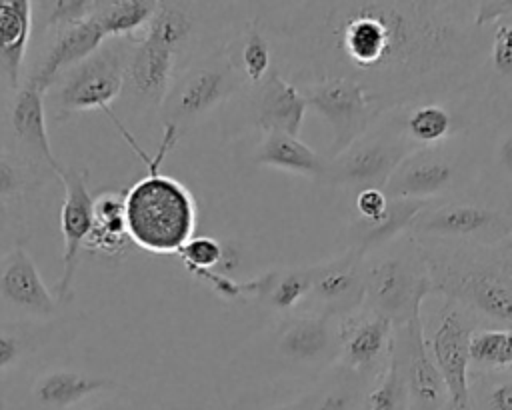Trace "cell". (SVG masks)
I'll use <instances>...</instances> for the list:
<instances>
[{
  "label": "cell",
  "mask_w": 512,
  "mask_h": 410,
  "mask_svg": "<svg viewBox=\"0 0 512 410\" xmlns=\"http://www.w3.org/2000/svg\"><path fill=\"white\" fill-rule=\"evenodd\" d=\"M294 86L360 84L380 112L468 96L490 42L476 2H250Z\"/></svg>",
  "instance_id": "cell-1"
},
{
  "label": "cell",
  "mask_w": 512,
  "mask_h": 410,
  "mask_svg": "<svg viewBox=\"0 0 512 410\" xmlns=\"http://www.w3.org/2000/svg\"><path fill=\"white\" fill-rule=\"evenodd\" d=\"M432 294L454 300L478 328H512V236L490 244H420Z\"/></svg>",
  "instance_id": "cell-2"
},
{
  "label": "cell",
  "mask_w": 512,
  "mask_h": 410,
  "mask_svg": "<svg viewBox=\"0 0 512 410\" xmlns=\"http://www.w3.org/2000/svg\"><path fill=\"white\" fill-rule=\"evenodd\" d=\"M128 144L144 160L148 174L124 190V220L128 240L152 254H178L180 248L194 238L196 228V202L190 190L162 174L160 162L178 138L174 132L164 130L160 150L148 158L124 126L118 128Z\"/></svg>",
  "instance_id": "cell-3"
},
{
  "label": "cell",
  "mask_w": 512,
  "mask_h": 410,
  "mask_svg": "<svg viewBox=\"0 0 512 410\" xmlns=\"http://www.w3.org/2000/svg\"><path fill=\"white\" fill-rule=\"evenodd\" d=\"M340 320L316 312H292L272 318L246 346V366L262 368L270 376L312 378L338 360Z\"/></svg>",
  "instance_id": "cell-4"
},
{
  "label": "cell",
  "mask_w": 512,
  "mask_h": 410,
  "mask_svg": "<svg viewBox=\"0 0 512 410\" xmlns=\"http://www.w3.org/2000/svg\"><path fill=\"white\" fill-rule=\"evenodd\" d=\"M364 304L386 316L394 328L422 318V304L432 294L430 268L422 246L408 234L362 256Z\"/></svg>",
  "instance_id": "cell-5"
},
{
  "label": "cell",
  "mask_w": 512,
  "mask_h": 410,
  "mask_svg": "<svg viewBox=\"0 0 512 410\" xmlns=\"http://www.w3.org/2000/svg\"><path fill=\"white\" fill-rule=\"evenodd\" d=\"M418 244H490L512 236V200L474 186L428 202L408 232Z\"/></svg>",
  "instance_id": "cell-6"
},
{
  "label": "cell",
  "mask_w": 512,
  "mask_h": 410,
  "mask_svg": "<svg viewBox=\"0 0 512 410\" xmlns=\"http://www.w3.org/2000/svg\"><path fill=\"white\" fill-rule=\"evenodd\" d=\"M246 86L236 68L228 42L190 60L172 80L160 106L164 130L180 140L218 108H224Z\"/></svg>",
  "instance_id": "cell-7"
},
{
  "label": "cell",
  "mask_w": 512,
  "mask_h": 410,
  "mask_svg": "<svg viewBox=\"0 0 512 410\" xmlns=\"http://www.w3.org/2000/svg\"><path fill=\"white\" fill-rule=\"evenodd\" d=\"M476 132L408 154L382 188L390 198L436 202L476 186Z\"/></svg>",
  "instance_id": "cell-8"
},
{
  "label": "cell",
  "mask_w": 512,
  "mask_h": 410,
  "mask_svg": "<svg viewBox=\"0 0 512 410\" xmlns=\"http://www.w3.org/2000/svg\"><path fill=\"white\" fill-rule=\"evenodd\" d=\"M130 46L128 38H108L90 56L58 74L44 92L46 114L60 122L92 108L108 112V104L122 94Z\"/></svg>",
  "instance_id": "cell-9"
},
{
  "label": "cell",
  "mask_w": 512,
  "mask_h": 410,
  "mask_svg": "<svg viewBox=\"0 0 512 410\" xmlns=\"http://www.w3.org/2000/svg\"><path fill=\"white\" fill-rule=\"evenodd\" d=\"M408 154H412V148L382 112L348 148L326 158V168L318 184L350 196L364 188H384L396 166Z\"/></svg>",
  "instance_id": "cell-10"
},
{
  "label": "cell",
  "mask_w": 512,
  "mask_h": 410,
  "mask_svg": "<svg viewBox=\"0 0 512 410\" xmlns=\"http://www.w3.org/2000/svg\"><path fill=\"white\" fill-rule=\"evenodd\" d=\"M478 22L490 26V42L468 98L484 128L512 116V0H478Z\"/></svg>",
  "instance_id": "cell-11"
},
{
  "label": "cell",
  "mask_w": 512,
  "mask_h": 410,
  "mask_svg": "<svg viewBox=\"0 0 512 410\" xmlns=\"http://www.w3.org/2000/svg\"><path fill=\"white\" fill-rule=\"evenodd\" d=\"M306 112L308 104L300 88L272 68L262 82L244 86L224 106V130L230 134L280 130L300 138Z\"/></svg>",
  "instance_id": "cell-12"
},
{
  "label": "cell",
  "mask_w": 512,
  "mask_h": 410,
  "mask_svg": "<svg viewBox=\"0 0 512 410\" xmlns=\"http://www.w3.org/2000/svg\"><path fill=\"white\" fill-rule=\"evenodd\" d=\"M8 98L0 116V152L40 170L48 178H60L64 166L52 152L44 92L28 78L16 90H4Z\"/></svg>",
  "instance_id": "cell-13"
},
{
  "label": "cell",
  "mask_w": 512,
  "mask_h": 410,
  "mask_svg": "<svg viewBox=\"0 0 512 410\" xmlns=\"http://www.w3.org/2000/svg\"><path fill=\"white\" fill-rule=\"evenodd\" d=\"M434 328L426 338L428 354L438 368L452 410H472L470 406V338L478 328L474 318L454 300L442 298Z\"/></svg>",
  "instance_id": "cell-14"
},
{
  "label": "cell",
  "mask_w": 512,
  "mask_h": 410,
  "mask_svg": "<svg viewBox=\"0 0 512 410\" xmlns=\"http://www.w3.org/2000/svg\"><path fill=\"white\" fill-rule=\"evenodd\" d=\"M300 92L314 112H318L332 130V150L336 156L362 136L382 114L370 94L346 78H324L300 86Z\"/></svg>",
  "instance_id": "cell-15"
},
{
  "label": "cell",
  "mask_w": 512,
  "mask_h": 410,
  "mask_svg": "<svg viewBox=\"0 0 512 410\" xmlns=\"http://www.w3.org/2000/svg\"><path fill=\"white\" fill-rule=\"evenodd\" d=\"M350 198L352 210L344 230V244L346 250H354L360 256L406 234L414 216L428 204L390 198L382 188H364Z\"/></svg>",
  "instance_id": "cell-16"
},
{
  "label": "cell",
  "mask_w": 512,
  "mask_h": 410,
  "mask_svg": "<svg viewBox=\"0 0 512 410\" xmlns=\"http://www.w3.org/2000/svg\"><path fill=\"white\" fill-rule=\"evenodd\" d=\"M62 306L46 288L30 252L16 244L0 254V316L58 322Z\"/></svg>",
  "instance_id": "cell-17"
},
{
  "label": "cell",
  "mask_w": 512,
  "mask_h": 410,
  "mask_svg": "<svg viewBox=\"0 0 512 410\" xmlns=\"http://www.w3.org/2000/svg\"><path fill=\"white\" fill-rule=\"evenodd\" d=\"M412 152L446 144L476 132L478 122L468 96L458 100H428L384 112Z\"/></svg>",
  "instance_id": "cell-18"
},
{
  "label": "cell",
  "mask_w": 512,
  "mask_h": 410,
  "mask_svg": "<svg viewBox=\"0 0 512 410\" xmlns=\"http://www.w3.org/2000/svg\"><path fill=\"white\" fill-rule=\"evenodd\" d=\"M396 328L380 312L362 304L340 320V346L336 364L374 382L394 352Z\"/></svg>",
  "instance_id": "cell-19"
},
{
  "label": "cell",
  "mask_w": 512,
  "mask_h": 410,
  "mask_svg": "<svg viewBox=\"0 0 512 410\" xmlns=\"http://www.w3.org/2000/svg\"><path fill=\"white\" fill-rule=\"evenodd\" d=\"M58 180L64 186V202L60 210V230L64 238V270L54 286V298L60 304H66L72 300V284L78 270L80 250L84 248L94 224V196L88 188L86 170L64 168Z\"/></svg>",
  "instance_id": "cell-20"
},
{
  "label": "cell",
  "mask_w": 512,
  "mask_h": 410,
  "mask_svg": "<svg viewBox=\"0 0 512 410\" xmlns=\"http://www.w3.org/2000/svg\"><path fill=\"white\" fill-rule=\"evenodd\" d=\"M362 304V256L354 250H344L332 260L312 264L310 292L298 312H316L342 320Z\"/></svg>",
  "instance_id": "cell-21"
},
{
  "label": "cell",
  "mask_w": 512,
  "mask_h": 410,
  "mask_svg": "<svg viewBox=\"0 0 512 410\" xmlns=\"http://www.w3.org/2000/svg\"><path fill=\"white\" fill-rule=\"evenodd\" d=\"M394 354L402 370L408 410H446L450 406L448 392L428 354L422 318L396 328Z\"/></svg>",
  "instance_id": "cell-22"
},
{
  "label": "cell",
  "mask_w": 512,
  "mask_h": 410,
  "mask_svg": "<svg viewBox=\"0 0 512 410\" xmlns=\"http://www.w3.org/2000/svg\"><path fill=\"white\" fill-rule=\"evenodd\" d=\"M184 66L176 52L146 38L132 40L122 92L140 112L160 110L174 76Z\"/></svg>",
  "instance_id": "cell-23"
},
{
  "label": "cell",
  "mask_w": 512,
  "mask_h": 410,
  "mask_svg": "<svg viewBox=\"0 0 512 410\" xmlns=\"http://www.w3.org/2000/svg\"><path fill=\"white\" fill-rule=\"evenodd\" d=\"M104 40L108 38L92 14L72 26L52 32L42 62L36 66L34 74L28 76V80L46 92L58 74L90 56Z\"/></svg>",
  "instance_id": "cell-24"
},
{
  "label": "cell",
  "mask_w": 512,
  "mask_h": 410,
  "mask_svg": "<svg viewBox=\"0 0 512 410\" xmlns=\"http://www.w3.org/2000/svg\"><path fill=\"white\" fill-rule=\"evenodd\" d=\"M64 338L58 322H30L0 316V380L40 360Z\"/></svg>",
  "instance_id": "cell-25"
},
{
  "label": "cell",
  "mask_w": 512,
  "mask_h": 410,
  "mask_svg": "<svg viewBox=\"0 0 512 410\" xmlns=\"http://www.w3.org/2000/svg\"><path fill=\"white\" fill-rule=\"evenodd\" d=\"M476 162V186L512 200V116L476 130Z\"/></svg>",
  "instance_id": "cell-26"
},
{
  "label": "cell",
  "mask_w": 512,
  "mask_h": 410,
  "mask_svg": "<svg viewBox=\"0 0 512 410\" xmlns=\"http://www.w3.org/2000/svg\"><path fill=\"white\" fill-rule=\"evenodd\" d=\"M116 388L118 382L106 376H96L74 368H52L34 378L30 396L34 404L44 410H66L94 394Z\"/></svg>",
  "instance_id": "cell-27"
},
{
  "label": "cell",
  "mask_w": 512,
  "mask_h": 410,
  "mask_svg": "<svg viewBox=\"0 0 512 410\" xmlns=\"http://www.w3.org/2000/svg\"><path fill=\"white\" fill-rule=\"evenodd\" d=\"M32 10L28 0H0V82L4 90L22 84V66L32 38Z\"/></svg>",
  "instance_id": "cell-28"
},
{
  "label": "cell",
  "mask_w": 512,
  "mask_h": 410,
  "mask_svg": "<svg viewBox=\"0 0 512 410\" xmlns=\"http://www.w3.org/2000/svg\"><path fill=\"white\" fill-rule=\"evenodd\" d=\"M252 162L256 166L288 170L314 182H320L326 168V156L312 150L298 136H290L280 130L262 134L260 142L252 150Z\"/></svg>",
  "instance_id": "cell-29"
},
{
  "label": "cell",
  "mask_w": 512,
  "mask_h": 410,
  "mask_svg": "<svg viewBox=\"0 0 512 410\" xmlns=\"http://www.w3.org/2000/svg\"><path fill=\"white\" fill-rule=\"evenodd\" d=\"M372 382L360 374L334 364L300 396L304 410H362Z\"/></svg>",
  "instance_id": "cell-30"
},
{
  "label": "cell",
  "mask_w": 512,
  "mask_h": 410,
  "mask_svg": "<svg viewBox=\"0 0 512 410\" xmlns=\"http://www.w3.org/2000/svg\"><path fill=\"white\" fill-rule=\"evenodd\" d=\"M256 302L272 314V318L298 312L304 304L310 284H312V266L302 268H284L272 270L254 278Z\"/></svg>",
  "instance_id": "cell-31"
},
{
  "label": "cell",
  "mask_w": 512,
  "mask_h": 410,
  "mask_svg": "<svg viewBox=\"0 0 512 410\" xmlns=\"http://www.w3.org/2000/svg\"><path fill=\"white\" fill-rule=\"evenodd\" d=\"M128 242L124 192H100L94 196V224L84 246L108 258H120L126 252Z\"/></svg>",
  "instance_id": "cell-32"
},
{
  "label": "cell",
  "mask_w": 512,
  "mask_h": 410,
  "mask_svg": "<svg viewBox=\"0 0 512 410\" xmlns=\"http://www.w3.org/2000/svg\"><path fill=\"white\" fill-rule=\"evenodd\" d=\"M228 52L240 70L246 86H254L266 78L274 68L272 44L262 28L256 24L252 14L246 18L242 28L228 40Z\"/></svg>",
  "instance_id": "cell-33"
},
{
  "label": "cell",
  "mask_w": 512,
  "mask_h": 410,
  "mask_svg": "<svg viewBox=\"0 0 512 410\" xmlns=\"http://www.w3.org/2000/svg\"><path fill=\"white\" fill-rule=\"evenodd\" d=\"M156 4L158 2H142V0L96 2L92 16L104 30L106 38L138 40L144 26L152 18Z\"/></svg>",
  "instance_id": "cell-34"
},
{
  "label": "cell",
  "mask_w": 512,
  "mask_h": 410,
  "mask_svg": "<svg viewBox=\"0 0 512 410\" xmlns=\"http://www.w3.org/2000/svg\"><path fill=\"white\" fill-rule=\"evenodd\" d=\"M40 170L0 152V216H16V208L46 184Z\"/></svg>",
  "instance_id": "cell-35"
},
{
  "label": "cell",
  "mask_w": 512,
  "mask_h": 410,
  "mask_svg": "<svg viewBox=\"0 0 512 410\" xmlns=\"http://www.w3.org/2000/svg\"><path fill=\"white\" fill-rule=\"evenodd\" d=\"M470 372H512V328H476L472 332Z\"/></svg>",
  "instance_id": "cell-36"
},
{
  "label": "cell",
  "mask_w": 512,
  "mask_h": 410,
  "mask_svg": "<svg viewBox=\"0 0 512 410\" xmlns=\"http://www.w3.org/2000/svg\"><path fill=\"white\" fill-rule=\"evenodd\" d=\"M472 410H512V372H470Z\"/></svg>",
  "instance_id": "cell-37"
},
{
  "label": "cell",
  "mask_w": 512,
  "mask_h": 410,
  "mask_svg": "<svg viewBox=\"0 0 512 410\" xmlns=\"http://www.w3.org/2000/svg\"><path fill=\"white\" fill-rule=\"evenodd\" d=\"M362 410H408L406 386L394 352L386 370L370 384Z\"/></svg>",
  "instance_id": "cell-38"
},
{
  "label": "cell",
  "mask_w": 512,
  "mask_h": 410,
  "mask_svg": "<svg viewBox=\"0 0 512 410\" xmlns=\"http://www.w3.org/2000/svg\"><path fill=\"white\" fill-rule=\"evenodd\" d=\"M40 4L46 10L44 32L48 34L88 18L96 6V2H88V0H54V2H40Z\"/></svg>",
  "instance_id": "cell-39"
},
{
  "label": "cell",
  "mask_w": 512,
  "mask_h": 410,
  "mask_svg": "<svg viewBox=\"0 0 512 410\" xmlns=\"http://www.w3.org/2000/svg\"><path fill=\"white\" fill-rule=\"evenodd\" d=\"M178 258L188 272L212 270L216 264H220V260H224V246L210 236H196L180 248Z\"/></svg>",
  "instance_id": "cell-40"
},
{
  "label": "cell",
  "mask_w": 512,
  "mask_h": 410,
  "mask_svg": "<svg viewBox=\"0 0 512 410\" xmlns=\"http://www.w3.org/2000/svg\"><path fill=\"white\" fill-rule=\"evenodd\" d=\"M22 228L24 226L18 216H0V254L20 244Z\"/></svg>",
  "instance_id": "cell-41"
},
{
  "label": "cell",
  "mask_w": 512,
  "mask_h": 410,
  "mask_svg": "<svg viewBox=\"0 0 512 410\" xmlns=\"http://www.w3.org/2000/svg\"><path fill=\"white\" fill-rule=\"evenodd\" d=\"M86 410H124V408L120 404H116V402H98V404H92Z\"/></svg>",
  "instance_id": "cell-42"
},
{
  "label": "cell",
  "mask_w": 512,
  "mask_h": 410,
  "mask_svg": "<svg viewBox=\"0 0 512 410\" xmlns=\"http://www.w3.org/2000/svg\"><path fill=\"white\" fill-rule=\"evenodd\" d=\"M272 410H304V404H302V402H300V398H298V400H294V402H288V404L276 406V408H272Z\"/></svg>",
  "instance_id": "cell-43"
},
{
  "label": "cell",
  "mask_w": 512,
  "mask_h": 410,
  "mask_svg": "<svg viewBox=\"0 0 512 410\" xmlns=\"http://www.w3.org/2000/svg\"><path fill=\"white\" fill-rule=\"evenodd\" d=\"M0 410H4V400H2V396H0Z\"/></svg>",
  "instance_id": "cell-44"
},
{
  "label": "cell",
  "mask_w": 512,
  "mask_h": 410,
  "mask_svg": "<svg viewBox=\"0 0 512 410\" xmlns=\"http://www.w3.org/2000/svg\"><path fill=\"white\" fill-rule=\"evenodd\" d=\"M446 410H452V408H450V406H448V408H446Z\"/></svg>",
  "instance_id": "cell-45"
}]
</instances>
